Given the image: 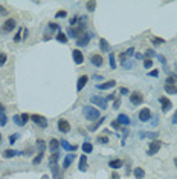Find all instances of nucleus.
I'll use <instances>...</instances> for the list:
<instances>
[{"instance_id":"338daca9","label":"nucleus","mask_w":177,"mask_h":179,"mask_svg":"<svg viewBox=\"0 0 177 179\" xmlns=\"http://www.w3.org/2000/svg\"><path fill=\"white\" fill-rule=\"evenodd\" d=\"M0 141H2V135H0Z\"/></svg>"},{"instance_id":"473e14b6","label":"nucleus","mask_w":177,"mask_h":179,"mask_svg":"<svg viewBox=\"0 0 177 179\" xmlns=\"http://www.w3.org/2000/svg\"><path fill=\"white\" fill-rule=\"evenodd\" d=\"M109 60H110V67L115 69V67H116V61H115V54H113V52L109 54Z\"/></svg>"},{"instance_id":"f257e3e1","label":"nucleus","mask_w":177,"mask_h":179,"mask_svg":"<svg viewBox=\"0 0 177 179\" xmlns=\"http://www.w3.org/2000/svg\"><path fill=\"white\" fill-rule=\"evenodd\" d=\"M82 113H84V116L88 120V121H95V120H99V110L96 109V107H93V106H84L82 107Z\"/></svg>"},{"instance_id":"f704fd0d","label":"nucleus","mask_w":177,"mask_h":179,"mask_svg":"<svg viewBox=\"0 0 177 179\" xmlns=\"http://www.w3.org/2000/svg\"><path fill=\"white\" fill-rule=\"evenodd\" d=\"M104 121H106V118H101V120H98V121H96V124L90 126V130H92V132H95V130H96V129H98V127H99V126L104 123Z\"/></svg>"},{"instance_id":"4c0bfd02","label":"nucleus","mask_w":177,"mask_h":179,"mask_svg":"<svg viewBox=\"0 0 177 179\" xmlns=\"http://www.w3.org/2000/svg\"><path fill=\"white\" fill-rule=\"evenodd\" d=\"M6 60H8V55L5 52H2V54H0V66H3L6 63Z\"/></svg>"},{"instance_id":"3c124183","label":"nucleus","mask_w":177,"mask_h":179,"mask_svg":"<svg viewBox=\"0 0 177 179\" xmlns=\"http://www.w3.org/2000/svg\"><path fill=\"white\" fill-rule=\"evenodd\" d=\"M49 28H50V29H60V26H58L57 23H49Z\"/></svg>"},{"instance_id":"7ed1b4c3","label":"nucleus","mask_w":177,"mask_h":179,"mask_svg":"<svg viewBox=\"0 0 177 179\" xmlns=\"http://www.w3.org/2000/svg\"><path fill=\"white\" fill-rule=\"evenodd\" d=\"M90 101H92L95 106H98L99 109H102V110H106V109H107V100H106V98H101V97L93 95V97L90 98Z\"/></svg>"},{"instance_id":"bf43d9fd","label":"nucleus","mask_w":177,"mask_h":179,"mask_svg":"<svg viewBox=\"0 0 177 179\" xmlns=\"http://www.w3.org/2000/svg\"><path fill=\"white\" fill-rule=\"evenodd\" d=\"M110 179H119V174H118L116 171H113V173H112V176H110Z\"/></svg>"},{"instance_id":"423d86ee","label":"nucleus","mask_w":177,"mask_h":179,"mask_svg":"<svg viewBox=\"0 0 177 179\" xmlns=\"http://www.w3.org/2000/svg\"><path fill=\"white\" fill-rule=\"evenodd\" d=\"M58 130H60L61 133H67V132H70V124H69V121H67V120H64V118L58 120Z\"/></svg>"},{"instance_id":"c85d7f7f","label":"nucleus","mask_w":177,"mask_h":179,"mask_svg":"<svg viewBox=\"0 0 177 179\" xmlns=\"http://www.w3.org/2000/svg\"><path fill=\"white\" fill-rule=\"evenodd\" d=\"M82 150H84V153H90V152L93 150V145H92L90 142H84V144H82Z\"/></svg>"},{"instance_id":"0eeeda50","label":"nucleus","mask_w":177,"mask_h":179,"mask_svg":"<svg viewBox=\"0 0 177 179\" xmlns=\"http://www.w3.org/2000/svg\"><path fill=\"white\" fill-rule=\"evenodd\" d=\"M90 38H92V35L90 34H87V32H84L79 38H76V45L78 46H85V45H88V41H90Z\"/></svg>"},{"instance_id":"aec40b11","label":"nucleus","mask_w":177,"mask_h":179,"mask_svg":"<svg viewBox=\"0 0 177 179\" xmlns=\"http://www.w3.org/2000/svg\"><path fill=\"white\" fill-rule=\"evenodd\" d=\"M17 155H22V152H17V150H12V149H8L3 152V158H16Z\"/></svg>"},{"instance_id":"f8f14e48","label":"nucleus","mask_w":177,"mask_h":179,"mask_svg":"<svg viewBox=\"0 0 177 179\" xmlns=\"http://www.w3.org/2000/svg\"><path fill=\"white\" fill-rule=\"evenodd\" d=\"M115 84H116V81L115 80H110V81H106L102 84H96V89H99V91H107V89L115 87Z\"/></svg>"},{"instance_id":"8fccbe9b","label":"nucleus","mask_w":177,"mask_h":179,"mask_svg":"<svg viewBox=\"0 0 177 179\" xmlns=\"http://www.w3.org/2000/svg\"><path fill=\"white\" fill-rule=\"evenodd\" d=\"M119 92H121L122 95H127V94H128V89H127V87H121V91H119Z\"/></svg>"},{"instance_id":"603ef678","label":"nucleus","mask_w":177,"mask_h":179,"mask_svg":"<svg viewBox=\"0 0 177 179\" xmlns=\"http://www.w3.org/2000/svg\"><path fill=\"white\" fill-rule=\"evenodd\" d=\"M157 58H159V61H160L162 64H165V63H166V60H165V57H163V55H157Z\"/></svg>"},{"instance_id":"13d9d810","label":"nucleus","mask_w":177,"mask_h":179,"mask_svg":"<svg viewBox=\"0 0 177 179\" xmlns=\"http://www.w3.org/2000/svg\"><path fill=\"white\" fill-rule=\"evenodd\" d=\"M0 14H2V16H6V14H8V11H6L3 6H0Z\"/></svg>"},{"instance_id":"f03ea898","label":"nucleus","mask_w":177,"mask_h":179,"mask_svg":"<svg viewBox=\"0 0 177 179\" xmlns=\"http://www.w3.org/2000/svg\"><path fill=\"white\" fill-rule=\"evenodd\" d=\"M160 147H162V142H160V141H157V139L151 141V142H150V145H148L147 155H148V156H151V155H156V153L160 150Z\"/></svg>"},{"instance_id":"bb28decb","label":"nucleus","mask_w":177,"mask_h":179,"mask_svg":"<svg viewBox=\"0 0 177 179\" xmlns=\"http://www.w3.org/2000/svg\"><path fill=\"white\" fill-rule=\"evenodd\" d=\"M57 40L60 41V43H67V35H64V32H58L57 34Z\"/></svg>"},{"instance_id":"e2e57ef3","label":"nucleus","mask_w":177,"mask_h":179,"mask_svg":"<svg viewBox=\"0 0 177 179\" xmlns=\"http://www.w3.org/2000/svg\"><path fill=\"white\" fill-rule=\"evenodd\" d=\"M23 34H25V35H23V38H28V35H29V31H28V29H25V31H23Z\"/></svg>"},{"instance_id":"4d7b16f0","label":"nucleus","mask_w":177,"mask_h":179,"mask_svg":"<svg viewBox=\"0 0 177 179\" xmlns=\"http://www.w3.org/2000/svg\"><path fill=\"white\" fill-rule=\"evenodd\" d=\"M112 127L113 129H119V123L118 121H112Z\"/></svg>"},{"instance_id":"dca6fc26","label":"nucleus","mask_w":177,"mask_h":179,"mask_svg":"<svg viewBox=\"0 0 177 179\" xmlns=\"http://www.w3.org/2000/svg\"><path fill=\"white\" fill-rule=\"evenodd\" d=\"M76 156L73 155V153H69V155H66L64 156V162H63V168H67L72 162H73V159H75Z\"/></svg>"},{"instance_id":"a211bd4d","label":"nucleus","mask_w":177,"mask_h":179,"mask_svg":"<svg viewBox=\"0 0 177 179\" xmlns=\"http://www.w3.org/2000/svg\"><path fill=\"white\" fill-rule=\"evenodd\" d=\"M58 147H60V141L55 139V138H52V139L49 141V149H50V152H52V153H57Z\"/></svg>"},{"instance_id":"f3484780","label":"nucleus","mask_w":177,"mask_h":179,"mask_svg":"<svg viewBox=\"0 0 177 179\" xmlns=\"http://www.w3.org/2000/svg\"><path fill=\"white\" fill-rule=\"evenodd\" d=\"M50 168H52V176H54V179H63V176H61V170H60V167H58L57 164L50 165Z\"/></svg>"},{"instance_id":"052dcab7","label":"nucleus","mask_w":177,"mask_h":179,"mask_svg":"<svg viewBox=\"0 0 177 179\" xmlns=\"http://www.w3.org/2000/svg\"><path fill=\"white\" fill-rule=\"evenodd\" d=\"M106 100H107V101H113V100H115V95H113V94H110V95H107V98H106Z\"/></svg>"},{"instance_id":"49530a36","label":"nucleus","mask_w":177,"mask_h":179,"mask_svg":"<svg viewBox=\"0 0 177 179\" xmlns=\"http://www.w3.org/2000/svg\"><path fill=\"white\" fill-rule=\"evenodd\" d=\"M122 66L127 67V69H130V67H131V61H125V60H124V61H122Z\"/></svg>"},{"instance_id":"412c9836","label":"nucleus","mask_w":177,"mask_h":179,"mask_svg":"<svg viewBox=\"0 0 177 179\" xmlns=\"http://www.w3.org/2000/svg\"><path fill=\"white\" fill-rule=\"evenodd\" d=\"M109 165H110V168H113V170H118V168H121V167L124 165V162H122L121 159H112V161L109 162Z\"/></svg>"},{"instance_id":"ddd939ff","label":"nucleus","mask_w":177,"mask_h":179,"mask_svg":"<svg viewBox=\"0 0 177 179\" xmlns=\"http://www.w3.org/2000/svg\"><path fill=\"white\" fill-rule=\"evenodd\" d=\"M87 81H88V77H87V75H81V77H79V80H78V83H76V91H78V92L82 91L84 86L87 84Z\"/></svg>"},{"instance_id":"4be33fe9","label":"nucleus","mask_w":177,"mask_h":179,"mask_svg":"<svg viewBox=\"0 0 177 179\" xmlns=\"http://www.w3.org/2000/svg\"><path fill=\"white\" fill-rule=\"evenodd\" d=\"M133 174H134L136 179H144V177H145V170L141 168V167H136V168L133 170Z\"/></svg>"},{"instance_id":"a18cd8bd","label":"nucleus","mask_w":177,"mask_h":179,"mask_svg":"<svg viewBox=\"0 0 177 179\" xmlns=\"http://www.w3.org/2000/svg\"><path fill=\"white\" fill-rule=\"evenodd\" d=\"M133 54H134V48H128V49H127V52H125V55H127V57H128V55H133Z\"/></svg>"},{"instance_id":"7c9ffc66","label":"nucleus","mask_w":177,"mask_h":179,"mask_svg":"<svg viewBox=\"0 0 177 179\" xmlns=\"http://www.w3.org/2000/svg\"><path fill=\"white\" fill-rule=\"evenodd\" d=\"M165 84H174V86H177V78H175L174 75H168V78H166Z\"/></svg>"},{"instance_id":"a19ab883","label":"nucleus","mask_w":177,"mask_h":179,"mask_svg":"<svg viewBox=\"0 0 177 179\" xmlns=\"http://www.w3.org/2000/svg\"><path fill=\"white\" fill-rule=\"evenodd\" d=\"M20 116H22V120H23V123H25V124H26V123L31 120V115H28V113H22Z\"/></svg>"},{"instance_id":"de8ad7c7","label":"nucleus","mask_w":177,"mask_h":179,"mask_svg":"<svg viewBox=\"0 0 177 179\" xmlns=\"http://www.w3.org/2000/svg\"><path fill=\"white\" fill-rule=\"evenodd\" d=\"M171 123H172V124H177V110L174 112V115H172V118H171Z\"/></svg>"},{"instance_id":"0e129e2a","label":"nucleus","mask_w":177,"mask_h":179,"mask_svg":"<svg viewBox=\"0 0 177 179\" xmlns=\"http://www.w3.org/2000/svg\"><path fill=\"white\" fill-rule=\"evenodd\" d=\"M174 165L177 167V158H174Z\"/></svg>"},{"instance_id":"680f3d73","label":"nucleus","mask_w":177,"mask_h":179,"mask_svg":"<svg viewBox=\"0 0 177 179\" xmlns=\"http://www.w3.org/2000/svg\"><path fill=\"white\" fill-rule=\"evenodd\" d=\"M148 136L150 138H157V133L156 132H151V133H148Z\"/></svg>"},{"instance_id":"72a5a7b5","label":"nucleus","mask_w":177,"mask_h":179,"mask_svg":"<svg viewBox=\"0 0 177 179\" xmlns=\"http://www.w3.org/2000/svg\"><path fill=\"white\" fill-rule=\"evenodd\" d=\"M14 123H16L17 126H20V127H23V126H25V123H23V120H22V116H20V115H14Z\"/></svg>"},{"instance_id":"e433bc0d","label":"nucleus","mask_w":177,"mask_h":179,"mask_svg":"<svg viewBox=\"0 0 177 179\" xmlns=\"http://www.w3.org/2000/svg\"><path fill=\"white\" fill-rule=\"evenodd\" d=\"M151 66H153V60H151V58H145V60H144V67H145V69H150Z\"/></svg>"},{"instance_id":"cd10ccee","label":"nucleus","mask_w":177,"mask_h":179,"mask_svg":"<svg viewBox=\"0 0 177 179\" xmlns=\"http://www.w3.org/2000/svg\"><path fill=\"white\" fill-rule=\"evenodd\" d=\"M58 158H60L58 152H57V153H52V155H50V159H49V165H54V164H57V162H58Z\"/></svg>"},{"instance_id":"a878e982","label":"nucleus","mask_w":177,"mask_h":179,"mask_svg":"<svg viewBox=\"0 0 177 179\" xmlns=\"http://www.w3.org/2000/svg\"><path fill=\"white\" fill-rule=\"evenodd\" d=\"M37 149H38L40 153H43L44 149H46V142H44L43 139H37Z\"/></svg>"},{"instance_id":"20e7f679","label":"nucleus","mask_w":177,"mask_h":179,"mask_svg":"<svg viewBox=\"0 0 177 179\" xmlns=\"http://www.w3.org/2000/svg\"><path fill=\"white\" fill-rule=\"evenodd\" d=\"M31 120H32L37 126H40L41 129H46V127H47V120H46L44 116H41V115H31Z\"/></svg>"},{"instance_id":"39448f33","label":"nucleus","mask_w":177,"mask_h":179,"mask_svg":"<svg viewBox=\"0 0 177 179\" xmlns=\"http://www.w3.org/2000/svg\"><path fill=\"white\" fill-rule=\"evenodd\" d=\"M130 101L134 104V106H139L144 103V95L141 92H131L130 94Z\"/></svg>"},{"instance_id":"58836bf2","label":"nucleus","mask_w":177,"mask_h":179,"mask_svg":"<svg viewBox=\"0 0 177 179\" xmlns=\"http://www.w3.org/2000/svg\"><path fill=\"white\" fill-rule=\"evenodd\" d=\"M163 43H165V40H163V38H157V37H154V38H153V45H154V46H157V45H163Z\"/></svg>"},{"instance_id":"5fc2aeb1","label":"nucleus","mask_w":177,"mask_h":179,"mask_svg":"<svg viewBox=\"0 0 177 179\" xmlns=\"http://www.w3.org/2000/svg\"><path fill=\"white\" fill-rule=\"evenodd\" d=\"M17 138H19V135H12V136H11V138H9V142H11V144H14V142H16V139H17Z\"/></svg>"},{"instance_id":"4468645a","label":"nucleus","mask_w":177,"mask_h":179,"mask_svg":"<svg viewBox=\"0 0 177 179\" xmlns=\"http://www.w3.org/2000/svg\"><path fill=\"white\" fill-rule=\"evenodd\" d=\"M159 101H160V104H162V110H163V112H168V110L172 107V103H171L168 98H165V97L159 98Z\"/></svg>"},{"instance_id":"ea45409f","label":"nucleus","mask_w":177,"mask_h":179,"mask_svg":"<svg viewBox=\"0 0 177 179\" xmlns=\"http://www.w3.org/2000/svg\"><path fill=\"white\" fill-rule=\"evenodd\" d=\"M66 16H67V13H66V11H58V13L55 14V17H57V19H63V17H66Z\"/></svg>"},{"instance_id":"c9c22d12","label":"nucleus","mask_w":177,"mask_h":179,"mask_svg":"<svg viewBox=\"0 0 177 179\" xmlns=\"http://www.w3.org/2000/svg\"><path fill=\"white\" fill-rule=\"evenodd\" d=\"M41 161H43V153H38V155L35 156V159L32 161V164H34V165H38Z\"/></svg>"},{"instance_id":"5701e85b","label":"nucleus","mask_w":177,"mask_h":179,"mask_svg":"<svg viewBox=\"0 0 177 179\" xmlns=\"http://www.w3.org/2000/svg\"><path fill=\"white\" fill-rule=\"evenodd\" d=\"M99 48H101L102 52H110V45H109V41L106 38H101L99 40Z\"/></svg>"},{"instance_id":"1a4fd4ad","label":"nucleus","mask_w":177,"mask_h":179,"mask_svg":"<svg viewBox=\"0 0 177 179\" xmlns=\"http://www.w3.org/2000/svg\"><path fill=\"white\" fill-rule=\"evenodd\" d=\"M150 118H151V110H150L148 107H145V109H142V110L139 112V120H141L142 123L150 121Z\"/></svg>"},{"instance_id":"6e6552de","label":"nucleus","mask_w":177,"mask_h":179,"mask_svg":"<svg viewBox=\"0 0 177 179\" xmlns=\"http://www.w3.org/2000/svg\"><path fill=\"white\" fill-rule=\"evenodd\" d=\"M72 57H73V61H75L76 64H82L84 55H82V52H81L79 49H73V51H72Z\"/></svg>"},{"instance_id":"b1692460","label":"nucleus","mask_w":177,"mask_h":179,"mask_svg":"<svg viewBox=\"0 0 177 179\" xmlns=\"http://www.w3.org/2000/svg\"><path fill=\"white\" fill-rule=\"evenodd\" d=\"M60 145L64 149V150H69V152H75L76 150V145H70L66 139H63V141H60Z\"/></svg>"},{"instance_id":"79ce46f5","label":"nucleus","mask_w":177,"mask_h":179,"mask_svg":"<svg viewBox=\"0 0 177 179\" xmlns=\"http://www.w3.org/2000/svg\"><path fill=\"white\" fill-rule=\"evenodd\" d=\"M98 142H101V144H107V142H109V138H107V136H98Z\"/></svg>"},{"instance_id":"6e6d98bb","label":"nucleus","mask_w":177,"mask_h":179,"mask_svg":"<svg viewBox=\"0 0 177 179\" xmlns=\"http://www.w3.org/2000/svg\"><path fill=\"white\" fill-rule=\"evenodd\" d=\"M134 58H136V60H142V58H144V55H142V54H139V52H136V54H134Z\"/></svg>"},{"instance_id":"9b49d317","label":"nucleus","mask_w":177,"mask_h":179,"mask_svg":"<svg viewBox=\"0 0 177 179\" xmlns=\"http://www.w3.org/2000/svg\"><path fill=\"white\" fill-rule=\"evenodd\" d=\"M90 61H92V64H93V66H96V67H101V66L104 64L102 55H99V54H93V55L90 57Z\"/></svg>"},{"instance_id":"c03bdc74","label":"nucleus","mask_w":177,"mask_h":179,"mask_svg":"<svg viewBox=\"0 0 177 179\" xmlns=\"http://www.w3.org/2000/svg\"><path fill=\"white\" fill-rule=\"evenodd\" d=\"M145 54H147V58H151V57H154V55H156V52H154L153 49H148Z\"/></svg>"},{"instance_id":"37998d69","label":"nucleus","mask_w":177,"mask_h":179,"mask_svg":"<svg viewBox=\"0 0 177 179\" xmlns=\"http://www.w3.org/2000/svg\"><path fill=\"white\" fill-rule=\"evenodd\" d=\"M22 40V29H19V32L14 35V41H20Z\"/></svg>"},{"instance_id":"09e8293b","label":"nucleus","mask_w":177,"mask_h":179,"mask_svg":"<svg viewBox=\"0 0 177 179\" xmlns=\"http://www.w3.org/2000/svg\"><path fill=\"white\" fill-rule=\"evenodd\" d=\"M119 106H121V100L118 98V100L115 101V104H113V109H119Z\"/></svg>"},{"instance_id":"2f4dec72","label":"nucleus","mask_w":177,"mask_h":179,"mask_svg":"<svg viewBox=\"0 0 177 179\" xmlns=\"http://www.w3.org/2000/svg\"><path fill=\"white\" fill-rule=\"evenodd\" d=\"M8 123V116L5 115V112H0V126H6Z\"/></svg>"},{"instance_id":"6ab92c4d","label":"nucleus","mask_w":177,"mask_h":179,"mask_svg":"<svg viewBox=\"0 0 177 179\" xmlns=\"http://www.w3.org/2000/svg\"><path fill=\"white\" fill-rule=\"evenodd\" d=\"M78 168L81 171H87V156L85 155L79 156V165H78Z\"/></svg>"},{"instance_id":"864d4df0","label":"nucleus","mask_w":177,"mask_h":179,"mask_svg":"<svg viewBox=\"0 0 177 179\" xmlns=\"http://www.w3.org/2000/svg\"><path fill=\"white\" fill-rule=\"evenodd\" d=\"M148 75H151V77H157V75H159V70H156V69H154V70L148 72Z\"/></svg>"},{"instance_id":"2eb2a0df","label":"nucleus","mask_w":177,"mask_h":179,"mask_svg":"<svg viewBox=\"0 0 177 179\" xmlns=\"http://www.w3.org/2000/svg\"><path fill=\"white\" fill-rule=\"evenodd\" d=\"M116 121L119 123V126H128V124H130V118H128L125 113H119V116H118Z\"/></svg>"},{"instance_id":"9d476101","label":"nucleus","mask_w":177,"mask_h":179,"mask_svg":"<svg viewBox=\"0 0 177 179\" xmlns=\"http://www.w3.org/2000/svg\"><path fill=\"white\" fill-rule=\"evenodd\" d=\"M16 20L14 19H8L5 23H3V28H2V31H5V32H11L14 28H16Z\"/></svg>"},{"instance_id":"393cba45","label":"nucleus","mask_w":177,"mask_h":179,"mask_svg":"<svg viewBox=\"0 0 177 179\" xmlns=\"http://www.w3.org/2000/svg\"><path fill=\"white\" fill-rule=\"evenodd\" d=\"M165 92L169 95H175L177 94V86L174 84H165Z\"/></svg>"},{"instance_id":"c756f323","label":"nucleus","mask_w":177,"mask_h":179,"mask_svg":"<svg viewBox=\"0 0 177 179\" xmlns=\"http://www.w3.org/2000/svg\"><path fill=\"white\" fill-rule=\"evenodd\" d=\"M85 8H87V11L93 13V11L96 9V2H87V3H85Z\"/></svg>"},{"instance_id":"69168bd1","label":"nucleus","mask_w":177,"mask_h":179,"mask_svg":"<svg viewBox=\"0 0 177 179\" xmlns=\"http://www.w3.org/2000/svg\"><path fill=\"white\" fill-rule=\"evenodd\" d=\"M0 112H3V106L2 104H0Z\"/></svg>"}]
</instances>
